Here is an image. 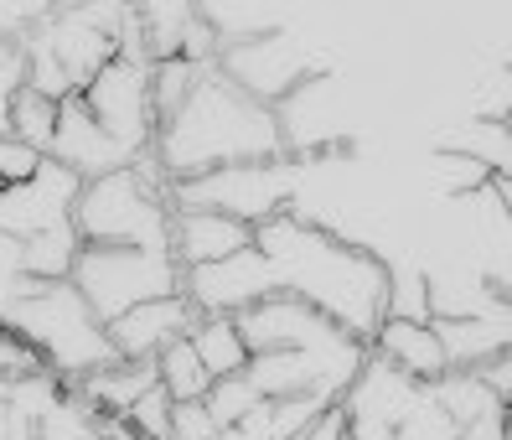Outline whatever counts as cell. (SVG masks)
I'll list each match as a JSON object with an SVG mask.
<instances>
[{
    "label": "cell",
    "instance_id": "obj_1",
    "mask_svg": "<svg viewBox=\"0 0 512 440\" xmlns=\"http://www.w3.org/2000/svg\"><path fill=\"white\" fill-rule=\"evenodd\" d=\"M254 249L269 259L280 296L306 301L326 321L357 342H373L383 327V296H388V264L368 249H357L316 223H300L275 213L254 228Z\"/></svg>",
    "mask_w": 512,
    "mask_h": 440
},
{
    "label": "cell",
    "instance_id": "obj_2",
    "mask_svg": "<svg viewBox=\"0 0 512 440\" xmlns=\"http://www.w3.org/2000/svg\"><path fill=\"white\" fill-rule=\"evenodd\" d=\"M280 151H285L280 114L259 99H249L233 78H223L218 63L202 68L187 104L156 135V161L171 176V187L192 182V176H207L218 166L280 161Z\"/></svg>",
    "mask_w": 512,
    "mask_h": 440
},
{
    "label": "cell",
    "instance_id": "obj_3",
    "mask_svg": "<svg viewBox=\"0 0 512 440\" xmlns=\"http://www.w3.org/2000/svg\"><path fill=\"white\" fill-rule=\"evenodd\" d=\"M0 327H11L26 347H32L42 358V368L63 389L78 384L83 373L114 363V347H109L104 327L94 321V311L83 306V296L68 280L37 285L32 296H21L11 311H0Z\"/></svg>",
    "mask_w": 512,
    "mask_h": 440
},
{
    "label": "cell",
    "instance_id": "obj_4",
    "mask_svg": "<svg viewBox=\"0 0 512 440\" xmlns=\"http://www.w3.org/2000/svg\"><path fill=\"white\" fill-rule=\"evenodd\" d=\"M233 321H238V337H244L249 358L254 352H306V358L316 363V373H321V389L331 399L347 394V384L357 378V368H363V358H368V342L347 337L337 321H326L321 311H311L295 296H280V290L264 296L259 306L238 311Z\"/></svg>",
    "mask_w": 512,
    "mask_h": 440
},
{
    "label": "cell",
    "instance_id": "obj_5",
    "mask_svg": "<svg viewBox=\"0 0 512 440\" xmlns=\"http://www.w3.org/2000/svg\"><path fill=\"white\" fill-rule=\"evenodd\" d=\"M166 223H171V202L156 197L140 176L109 171L83 182L73 202V228L83 244H104V249H150V254H171L166 249Z\"/></svg>",
    "mask_w": 512,
    "mask_h": 440
},
{
    "label": "cell",
    "instance_id": "obj_6",
    "mask_svg": "<svg viewBox=\"0 0 512 440\" xmlns=\"http://www.w3.org/2000/svg\"><path fill=\"white\" fill-rule=\"evenodd\" d=\"M68 285L83 296V306L94 311L99 327H109L114 316H125L145 301H166L182 296V270L171 254H150V249H104V244H83L73 259Z\"/></svg>",
    "mask_w": 512,
    "mask_h": 440
},
{
    "label": "cell",
    "instance_id": "obj_7",
    "mask_svg": "<svg viewBox=\"0 0 512 440\" xmlns=\"http://www.w3.org/2000/svg\"><path fill=\"white\" fill-rule=\"evenodd\" d=\"M295 187V166L285 161H249V166H218L207 176L171 187V208H207L223 213L233 223L259 228L264 218H275L285 208V197Z\"/></svg>",
    "mask_w": 512,
    "mask_h": 440
},
{
    "label": "cell",
    "instance_id": "obj_8",
    "mask_svg": "<svg viewBox=\"0 0 512 440\" xmlns=\"http://www.w3.org/2000/svg\"><path fill=\"white\" fill-rule=\"evenodd\" d=\"M83 109L94 114V125L125 151L130 161L156 151V114H150V68L114 57L94 73V83L83 88Z\"/></svg>",
    "mask_w": 512,
    "mask_h": 440
},
{
    "label": "cell",
    "instance_id": "obj_9",
    "mask_svg": "<svg viewBox=\"0 0 512 440\" xmlns=\"http://www.w3.org/2000/svg\"><path fill=\"white\" fill-rule=\"evenodd\" d=\"M182 296L197 316H238V311L259 306L264 296H275V275H269V259L249 244L218 264L182 270Z\"/></svg>",
    "mask_w": 512,
    "mask_h": 440
},
{
    "label": "cell",
    "instance_id": "obj_10",
    "mask_svg": "<svg viewBox=\"0 0 512 440\" xmlns=\"http://www.w3.org/2000/svg\"><path fill=\"white\" fill-rule=\"evenodd\" d=\"M78 192H83V182H78L68 166L42 161L32 182L0 187V233L21 244V239H37V233H47V228L73 223Z\"/></svg>",
    "mask_w": 512,
    "mask_h": 440
},
{
    "label": "cell",
    "instance_id": "obj_11",
    "mask_svg": "<svg viewBox=\"0 0 512 440\" xmlns=\"http://www.w3.org/2000/svg\"><path fill=\"white\" fill-rule=\"evenodd\" d=\"M197 327V311L187 306V296H166V301H145L125 316H114L104 337L114 347V358L125 363H156L171 342H182Z\"/></svg>",
    "mask_w": 512,
    "mask_h": 440
},
{
    "label": "cell",
    "instance_id": "obj_12",
    "mask_svg": "<svg viewBox=\"0 0 512 440\" xmlns=\"http://www.w3.org/2000/svg\"><path fill=\"white\" fill-rule=\"evenodd\" d=\"M47 161L68 166L78 182H94V176H109V171H125L130 156L94 125V114L83 109V99H63L57 104V130H52V151Z\"/></svg>",
    "mask_w": 512,
    "mask_h": 440
},
{
    "label": "cell",
    "instance_id": "obj_13",
    "mask_svg": "<svg viewBox=\"0 0 512 440\" xmlns=\"http://www.w3.org/2000/svg\"><path fill=\"white\" fill-rule=\"evenodd\" d=\"M249 244H254L249 223H233V218L207 213V208H171L166 249L176 259V270H202V264H218V259L249 249Z\"/></svg>",
    "mask_w": 512,
    "mask_h": 440
},
{
    "label": "cell",
    "instance_id": "obj_14",
    "mask_svg": "<svg viewBox=\"0 0 512 440\" xmlns=\"http://www.w3.org/2000/svg\"><path fill=\"white\" fill-rule=\"evenodd\" d=\"M419 389H425V384H414V378H404L394 363H383L378 352H368L363 368H357V378L347 384V394L337 404H342L347 420H368V425H388V430H394L409 415V404L419 399Z\"/></svg>",
    "mask_w": 512,
    "mask_h": 440
},
{
    "label": "cell",
    "instance_id": "obj_15",
    "mask_svg": "<svg viewBox=\"0 0 512 440\" xmlns=\"http://www.w3.org/2000/svg\"><path fill=\"white\" fill-rule=\"evenodd\" d=\"M368 352H378L383 363H394L404 378H414V384H435L440 373H450L445 347H440V337H435V321H430V327H419V321L383 316V327L373 332Z\"/></svg>",
    "mask_w": 512,
    "mask_h": 440
},
{
    "label": "cell",
    "instance_id": "obj_16",
    "mask_svg": "<svg viewBox=\"0 0 512 440\" xmlns=\"http://www.w3.org/2000/svg\"><path fill=\"white\" fill-rule=\"evenodd\" d=\"M435 337H440V347H445V363H450V368H481L487 358L507 352L512 327H507L502 306H487V311H471V316H461V321L435 316Z\"/></svg>",
    "mask_w": 512,
    "mask_h": 440
},
{
    "label": "cell",
    "instance_id": "obj_17",
    "mask_svg": "<svg viewBox=\"0 0 512 440\" xmlns=\"http://www.w3.org/2000/svg\"><path fill=\"white\" fill-rule=\"evenodd\" d=\"M156 389V363H125L114 358L94 373H83L78 384H68V394H78L88 409H99V415H125V409Z\"/></svg>",
    "mask_w": 512,
    "mask_h": 440
},
{
    "label": "cell",
    "instance_id": "obj_18",
    "mask_svg": "<svg viewBox=\"0 0 512 440\" xmlns=\"http://www.w3.org/2000/svg\"><path fill=\"white\" fill-rule=\"evenodd\" d=\"M197 363L207 368V378H233L249 368V347L238 337V321L233 316H197V327L187 332Z\"/></svg>",
    "mask_w": 512,
    "mask_h": 440
},
{
    "label": "cell",
    "instance_id": "obj_19",
    "mask_svg": "<svg viewBox=\"0 0 512 440\" xmlns=\"http://www.w3.org/2000/svg\"><path fill=\"white\" fill-rule=\"evenodd\" d=\"M78 249H83V239H78V228H73V223L47 228V233H37V239H21V270H26V280L57 285V280H68V275H73Z\"/></svg>",
    "mask_w": 512,
    "mask_h": 440
},
{
    "label": "cell",
    "instance_id": "obj_20",
    "mask_svg": "<svg viewBox=\"0 0 512 440\" xmlns=\"http://www.w3.org/2000/svg\"><path fill=\"white\" fill-rule=\"evenodd\" d=\"M156 384H161V394H166L171 404H197L213 378H207V368L197 363L192 342L182 337V342H171L161 358H156Z\"/></svg>",
    "mask_w": 512,
    "mask_h": 440
},
{
    "label": "cell",
    "instance_id": "obj_21",
    "mask_svg": "<svg viewBox=\"0 0 512 440\" xmlns=\"http://www.w3.org/2000/svg\"><path fill=\"white\" fill-rule=\"evenodd\" d=\"M202 68L187 63V57H166V63H150V114H156V135L161 125L176 120V109L187 104V94L197 88Z\"/></svg>",
    "mask_w": 512,
    "mask_h": 440
},
{
    "label": "cell",
    "instance_id": "obj_22",
    "mask_svg": "<svg viewBox=\"0 0 512 440\" xmlns=\"http://www.w3.org/2000/svg\"><path fill=\"white\" fill-rule=\"evenodd\" d=\"M383 316L394 321H419V327H430L435 321V285L425 270H388V296H383Z\"/></svg>",
    "mask_w": 512,
    "mask_h": 440
},
{
    "label": "cell",
    "instance_id": "obj_23",
    "mask_svg": "<svg viewBox=\"0 0 512 440\" xmlns=\"http://www.w3.org/2000/svg\"><path fill=\"white\" fill-rule=\"evenodd\" d=\"M52 130H57V104L32 94V88H16V99H11V140L21 145H32L37 156L52 151Z\"/></svg>",
    "mask_w": 512,
    "mask_h": 440
},
{
    "label": "cell",
    "instance_id": "obj_24",
    "mask_svg": "<svg viewBox=\"0 0 512 440\" xmlns=\"http://www.w3.org/2000/svg\"><path fill=\"white\" fill-rule=\"evenodd\" d=\"M259 404H264V399H259V389L249 384L244 373H233V378H213V384H207V394H202V409L213 415V425H218V430L244 425Z\"/></svg>",
    "mask_w": 512,
    "mask_h": 440
},
{
    "label": "cell",
    "instance_id": "obj_25",
    "mask_svg": "<svg viewBox=\"0 0 512 440\" xmlns=\"http://www.w3.org/2000/svg\"><path fill=\"white\" fill-rule=\"evenodd\" d=\"M99 420V409H88L78 394L63 389V399L37 420V440H99Z\"/></svg>",
    "mask_w": 512,
    "mask_h": 440
},
{
    "label": "cell",
    "instance_id": "obj_26",
    "mask_svg": "<svg viewBox=\"0 0 512 440\" xmlns=\"http://www.w3.org/2000/svg\"><path fill=\"white\" fill-rule=\"evenodd\" d=\"M326 404H337V399H316V394H300V399H264L259 404V425L269 440H295L300 430H306Z\"/></svg>",
    "mask_w": 512,
    "mask_h": 440
},
{
    "label": "cell",
    "instance_id": "obj_27",
    "mask_svg": "<svg viewBox=\"0 0 512 440\" xmlns=\"http://www.w3.org/2000/svg\"><path fill=\"white\" fill-rule=\"evenodd\" d=\"M394 440H456V425H450V415L435 404L430 389H419V399L409 404V415L394 425Z\"/></svg>",
    "mask_w": 512,
    "mask_h": 440
},
{
    "label": "cell",
    "instance_id": "obj_28",
    "mask_svg": "<svg viewBox=\"0 0 512 440\" xmlns=\"http://www.w3.org/2000/svg\"><path fill=\"white\" fill-rule=\"evenodd\" d=\"M119 420H125L130 430H140L145 440H166V435H171V399H166V394H161V384H156L150 394H140V399L125 409V415H119Z\"/></svg>",
    "mask_w": 512,
    "mask_h": 440
},
{
    "label": "cell",
    "instance_id": "obj_29",
    "mask_svg": "<svg viewBox=\"0 0 512 440\" xmlns=\"http://www.w3.org/2000/svg\"><path fill=\"white\" fill-rule=\"evenodd\" d=\"M32 373H47L42 358L11 327H0V384H16V378H32Z\"/></svg>",
    "mask_w": 512,
    "mask_h": 440
},
{
    "label": "cell",
    "instance_id": "obj_30",
    "mask_svg": "<svg viewBox=\"0 0 512 440\" xmlns=\"http://www.w3.org/2000/svg\"><path fill=\"white\" fill-rule=\"evenodd\" d=\"M42 161H47V156H37L32 145H21V140H11V135H0V187L32 182Z\"/></svg>",
    "mask_w": 512,
    "mask_h": 440
},
{
    "label": "cell",
    "instance_id": "obj_31",
    "mask_svg": "<svg viewBox=\"0 0 512 440\" xmlns=\"http://www.w3.org/2000/svg\"><path fill=\"white\" fill-rule=\"evenodd\" d=\"M21 78H26V68H21V52L0 42V135H11V99H16Z\"/></svg>",
    "mask_w": 512,
    "mask_h": 440
},
{
    "label": "cell",
    "instance_id": "obj_32",
    "mask_svg": "<svg viewBox=\"0 0 512 440\" xmlns=\"http://www.w3.org/2000/svg\"><path fill=\"white\" fill-rule=\"evenodd\" d=\"M466 373H476L481 384H487V394H497L507 404V394H512V358H507V352H497V358H487L481 368H466Z\"/></svg>",
    "mask_w": 512,
    "mask_h": 440
},
{
    "label": "cell",
    "instance_id": "obj_33",
    "mask_svg": "<svg viewBox=\"0 0 512 440\" xmlns=\"http://www.w3.org/2000/svg\"><path fill=\"white\" fill-rule=\"evenodd\" d=\"M295 440H347V415H342V404H326L321 415L300 430Z\"/></svg>",
    "mask_w": 512,
    "mask_h": 440
},
{
    "label": "cell",
    "instance_id": "obj_34",
    "mask_svg": "<svg viewBox=\"0 0 512 440\" xmlns=\"http://www.w3.org/2000/svg\"><path fill=\"white\" fill-rule=\"evenodd\" d=\"M456 440H507V415H487L466 430H456Z\"/></svg>",
    "mask_w": 512,
    "mask_h": 440
},
{
    "label": "cell",
    "instance_id": "obj_35",
    "mask_svg": "<svg viewBox=\"0 0 512 440\" xmlns=\"http://www.w3.org/2000/svg\"><path fill=\"white\" fill-rule=\"evenodd\" d=\"M213 440H269V435H264V425H259V409H254V415H249L244 425H233V430H218Z\"/></svg>",
    "mask_w": 512,
    "mask_h": 440
},
{
    "label": "cell",
    "instance_id": "obj_36",
    "mask_svg": "<svg viewBox=\"0 0 512 440\" xmlns=\"http://www.w3.org/2000/svg\"><path fill=\"white\" fill-rule=\"evenodd\" d=\"M99 440H145V435H140V430H130L119 415H104V420H99Z\"/></svg>",
    "mask_w": 512,
    "mask_h": 440
}]
</instances>
